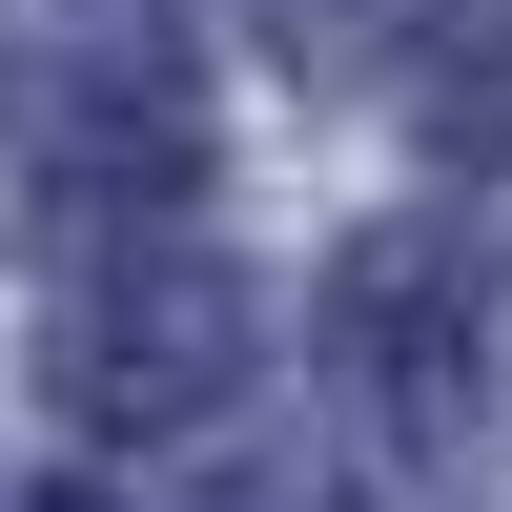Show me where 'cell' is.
I'll use <instances>...</instances> for the list:
<instances>
[{"label": "cell", "instance_id": "1", "mask_svg": "<svg viewBox=\"0 0 512 512\" xmlns=\"http://www.w3.org/2000/svg\"><path fill=\"white\" fill-rule=\"evenodd\" d=\"M246 390V287L226 267H123L103 308L62 328V410L82 431H185V410Z\"/></svg>", "mask_w": 512, "mask_h": 512}, {"label": "cell", "instance_id": "2", "mask_svg": "<svg viewBox=\"0 0 512 512\" xmlns=\"http://www.w3.org/2000/svg\"><path fill=\"white\" fill-rule=\"evenodd\" d=\"M328 349H349V390L410 451H451V410H472V246L451 226H369L349 287H328Z\"/></svg>", "mask_w": 512, "mask_h": 512}, {"label": "cell", "instance_id": "3", "mask_svg": "<svg viewBox=\"0 0 512 512\" xmlns=\"http://www.w3.org/2000/svg\"><path fill=\"white\" fill-rule=\"evenodd\" d=\"M205 185V103L164 62H103L62 123H41V164H21V226H144V205H185Z\"/></svg>", "mask_w": 512, "mask_h": 512}, {"label": "cell", "instance_id": "4", "mask_svg": "<svg viewBox=\"0 0 512 512\" xmlns=\"http://www.w3.org/2000/svg\"><path fill=\"white\" fill-rule=\"evenodd\" d=\"M287 41H308V62H390V41H431L451 0H267Z\"/></svg>", "mask_w": 512, "mask_h": 512}]
</instances>
